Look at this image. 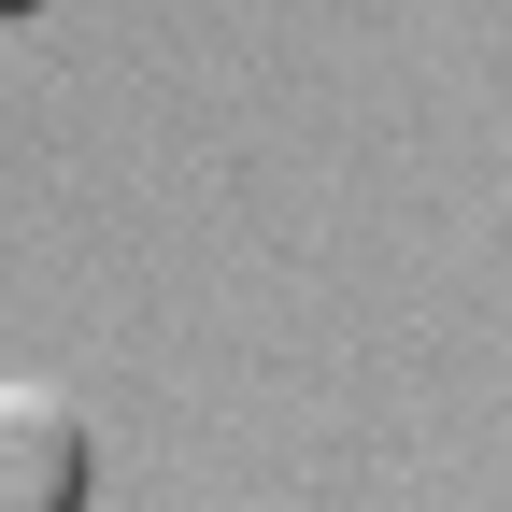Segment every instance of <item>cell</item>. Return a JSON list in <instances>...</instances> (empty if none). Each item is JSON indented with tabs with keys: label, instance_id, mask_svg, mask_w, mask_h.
I'll return each mask as SVG.
<instances>
[{
	"label": "cell",
	"instance_id": "7a4b0ae2",
	"mask_svg": "<svg viewBox=\"0 0 512 512\" xmlns=\"http://www.w3.org/2000/svg\"><path fill=\"white\" fill-rule=\"evenodd\" d=\"M0 15H15V0H0Z\"/></svg>",
	"mask_w": 512,
	"mask_h": 512
},
{
	"label": "cell",
	"instance_id": "6da1fadb",
	"mask_svg": "<svg viewBox=\"0 0 512 512\" xmlns=\"http://www.w3.org/2000/svg\"><path fill=\"white\" fill-rule=\"evenodd\" d=\"M0 512H86V413L57 384H0Z\"/></svg>",
	"mask_w": 512,
	"mask_h": 512
}]
</instances>
